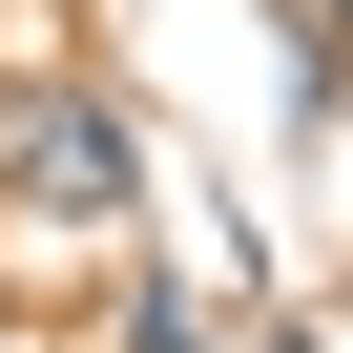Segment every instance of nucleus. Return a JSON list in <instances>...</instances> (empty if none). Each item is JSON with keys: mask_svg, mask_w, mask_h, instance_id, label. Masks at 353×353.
<instances>
[{"mask_svg": "<svg viewBox=\"0 0 353 353\" xmlns=\"http://www.w3.org/2000/svg\"><path fill=\"white\" fill-rule=\"evenodd\" d=\"M0 188H21L42 229H125V188H145V125H125V104H83V83H42L21 125H0Z\"/></svg>", "mask_w": 353, "mask_h": 353, "instance_id": "1", "label": "nucleus"}]
</instances>
